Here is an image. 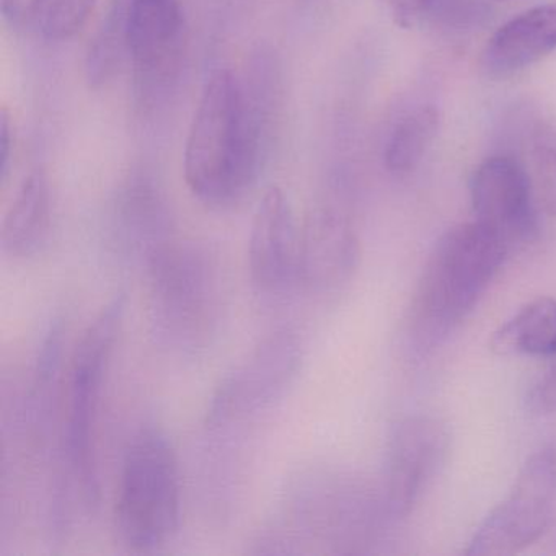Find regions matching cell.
<instances>
[{"label":"cell","instance_id":"6da1fadb","mask_svg":"<svg viewBox=\"0 0 556 556\" xmlns=\"http://www.w3.org/2000/svg\"><path fill=\"white\" fill-rule=\"evenodd\" d=\"M276 113L256 102L226 67L204 84L185 144V180L211 207H226L253 187L271 141Z\"/></svg>","mask_w":556,"mask_h":556},{"label":"cell","instance_id":"7a4b0ae2","mask_svg":"<svg viewBox=\"0 0 556 556\" xmlns=\"http://www.w3.org/2000/svg\"><path fill=\"white\" fill-rule=\"evenodd\" d=\"M510 247L480 223L458 224L432 247L413 294L406 341L416 357L434 353L475 311Z\"/></svg>","mask_w":556,"mask_h":556},{"label":"cell","instance_id":"3957f363","mask_svg":"<svg viewBox=\"0 0 556 556\" xmlns=\"http://www.w3.org/2000/svg\"><path fill=\"white\" fill-rule=\"evenodd\" d=\"M185 51L187 25L180 0H110L87 50V80L90 87H102L128 61L136 96L152 105L174 86Z\"/></svg>","mask_w":556,"mask_h":556},{"label":"cell","instance_id":"277c9868","mask_svg":"<svg viewBox=\"0 0 556 556\" xmlns=\"http://www.w3.org/2000/svg\"><path fill=\"white\" fill-rule=\"evenodd\" d=\"M146 268L155 341L180 356H193L210 346L223 314V278L217 260L194 243L170 242Z\"/></svg>","mask_w":556,"mask_h":556},{"label":"cell","instance_id":"5b68a950","mask_svg":"<svg viewBox=\"0 0 556 556\" xmlns=\"http://www.w3.org/2000/svg\"><path fill=\"white\" fill-rule=\"evenodd\" d=\"M181 481L177 455L167 435L154 426L129 441L123 458L115 526L126 548L149 553L180 529Z\"/></svg>","mask_w":556,"mask_h":556},{"label":"cell","instance_id":"8992f818","mask_svg":"<svg viewBox=\"0 0 556 556\" xmlns=\"http://www.w3.org/2000/svg\"><path fill=\"white\" fill-rule=\"evenodd\" d=\"M126 298H113L89 325L77 344L67 383L64 422V465L80 488L84 501L96 504L99 477L96 464V422L103 379L125 317Z\"/></svg>","mask_w":556,"mask_h":556},{"label":"cell","instance_id":"52a82bcc","mask_svg":"<svg viewBox=\"0 0 556 556\" xmlns=\"http://www.w3.org/2000/svg\"><path fill=\"white\" fill-rule=\"evenodd\" d=\"M556 507V451L543 447L527 458L503 501L471 536L465 555L507 556L542 539Z\"/></svg>","mask_w":556,"mask_h":556},{"label":"cell","instance_id":"ba28073f","mask_svg":"<svg viewBox=\"0 0 556 556\" xmlns=\"http://www.w3.org/2000/svg\"><path fill=\"white\" fill-rule=\"evenodd\" d=\"M301 363L298 334L276 331L220 383L207 412V425L219 428L245 421L271 408L294 382Z\"/></svg>","mask_w":556,"mask_h":556},{"label":"cell","instance_id":"9c48e42d","mask_svg":"<svg viewBox=\"0 0 556 556\" xmlns=\"http://www.w3.org/2000/svg\"><path fill=\"white\" fill-rule=\"evenodd\" d=\"M451 435L441 419L409 416L403 419L392 438L387 454V504L395 517L415 509L444 465Z\"/></svg>","mask_w":556,"mask_h":556},{"label":"cell","instance_id":"30bf717a","mask_svg":"<svg viewBox=\"0 0 556 556\" xmlns=\"http://www.w3.org/2000/svg\"><path fill=\"white\" fill-rule=\"evenodd\" d=\"M470 194L475 220L507 245L523 242L535 233V185L513 157L486 159L471 178Z\"/></svg>","mask_w":556,"mask_h":556},{"label":"cell","instance_id":"8fae6325","mask_svg":"<svg viewBox=\"0 0 556 556\" xmlns=\"http://www.w3.org/2000/svg\"><path fill=\"white\" fill-rule=\"evenodd\" d=\"M301 227L278 187L269 188L252 220L249 269L253 286L265 295H286L299 289Z\"/></svg>","mask_w":556,"mask_h":556},{"label":"cell","instance_id":"7c38bea8","mask_svg":"<svg viewBox=\"0 0 556 556\" xmlns=\"http://www.w3.org/2000/svg\"><path fill=\"white\" fill-rule=\"evenodd\" d=\"M359 240L350 220L330 207L312 211L301 227L299 289L331 294L356 271Z\"/></svg>","mask_w":556,"mask_h":556},{"label":"cell","instance_id":"4fadbf2b","mask_svg":"<svg viewBox=\"0 0 556 556\" xmlns=\"http://www.w3.org/2000/svg\"><path fill=\"white\" fill-rule=\"evenodd\" d=\"M556 51V2L536 5L497 28L483 51V70L493 77L519 73Z\"/></svg>","mask_w":556,"mask_h":556},{"label":"cell","instance_id":"5bb4252c","mask_svg":"<svg viewBox=\"0 0 556 556\" xmlns=\"http://www.w3.org/2000/svg\"><path fill=\"white\" fill-rule=\"evenodd\" d=\"M50 185L43 170L30 172L15 191L2 223V249L14 258H30L50 236Z\"/></svg>","mask_w":556,"mask_h":556},{"label":"cell","instance_id":"9a60e30c","mask_svg":"<svg viewBox=\"0 0 556 556\" xmlns=\"http://www.w3.org/2000/svg\"><path fill=\"white\" fill-rule=\"evenodd\" d=\"M99 0H0V14L18 34L43 41L76 37Z\"/></svg>","mask_w":556,"mask_h":556},{"label":"cell","instance_id":"2e32d148","mask_svg":"<svg viewBox=\"0 0 556 556\" xmlns=\"http://www.w3.org/2000/svg\"><path fill=\"white\" fill-rule=\"evenodd\" d=\"M490 348L497 356H555V299H533L520 307L494 331Z\"/></svg>","mask_w":556,"mask_h":556},{"label":"cell","instance_id":"e0dca14e","mask_svg":"<svg viewBox=\"0 0 556 556\" xmlns=\"http://www.w3.org/2000/svg\"><path fill=\"white\" fill-rule=\"evenodd\" d=\"M439 125L441 115L431 105L416 106L400 116L387 138L383 152L387 168L396 175L415 170L438 138Z\"/></svg>","mask_w":556,"mask_h":556},{"label":"cell","instance_id":"ac0fdd59","mask_svg":"<svg viewBox=\"0 0 556 556\" xmlns=\"http://www.w3.org/2000/svg\"><path fill=\"white\" fill-rule=\"evenodd\" d=\"M536 200L549 216L556 217V136L543 139L535 151Z\"/></svg>","mask_w":556,"mask_h":556},{"label":"cell","instance_id":"d6986e66","mask_svg":"<svg viewBox=\"0 0 556 556\" xmlns=\"http://www.w3.org/2000/svg\"><path fill=\"white\" fill-rule=\"evenodd\" d=\"M383 2L396 25L413 28L444 14L458 0H383Z\"/></svg>","mask_w":556,"mask_h":556},{"label":"cell","instance_id":"ffe728a7","mask_svg":"<svg viewBox=\"0 0 556 556\" xmlns=\"http://www.w3.org/2000/svg\"><path fill=\"white\" fill-rule=\"evenodd\" d=\"M526 405L533 415H556V364L532 383L527 392Z\"/></svg>","mask_w":556,"mask_h":556},{"label":"cell","instance_id":"44dd1931","mask_svg":"<svg viewBox=\"0 0 556 556\" xmlns=\"http://www.w3.org/2000/svg\"><path fill=\"white\" fill-rule=\"evenodd\" d=\"M12 144H14V139H12L11 116H9L8 110L2 109L0 112V177H2V181L8 178Z\"/></svg>","mask_w":556,"mask_h":556}]
</instances>
